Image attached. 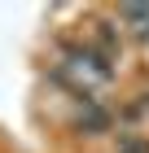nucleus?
<instances>
[{"instance_id": "1", "label": "nucleus", "mask_w": 149, "mask_h": 153, "mask_svg": "<svg viewBox=\"0 0 149 153\" xmlns=\"http://www.w3.org/2000/svg\"><path fill=\"white\" fill-rule=\"evenodd\" d=\"M75 127L83 131V136H105V131L114 127V114L97 101V96H88V101H79V114H75Z\"/></svg>"}]
</instances>
